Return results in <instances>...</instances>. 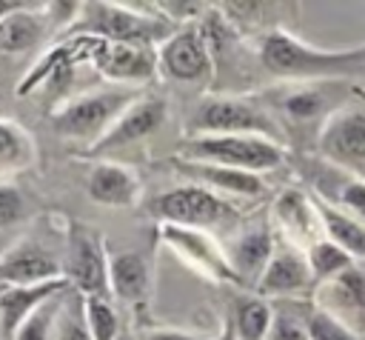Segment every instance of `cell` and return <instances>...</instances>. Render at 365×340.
Instances as JSON below:
<instances>
[{
    "label": "cell",
    "mask_w": 365,
    "mask_h": 340,
    "mask_svg": "<svg viewBox=\"0 0 365 340\" xmlns=\"http://www.w3.org/2000/svg\"><path fill=\"white\" fill-rule=\"evenodd\" d=\"M257 60L265 74L279 83L345 80L365 74V43L354 49H319L288 29L257 37Z\"/></svg>",
    "instance_id": "1"
},
{
    "label": "cell",
    "mask_w": 365,
    "mask_h": 340,
    "mask_svg": "<svg viewBox=\"0 0 365 340\" xmlns=\"http://www.w3.org/2000/svg\"><path fill=\"white\" fill-rule=\"evenodd\" d=\"M71 34H91L108 43L160 49L177 26L163 17L154 3H83L77 23L68 29Z\"/></svg>",
    "instance_id": "2"
},
{
    "label": "cell",
    "mask_w": 365,
    "mask_h": 340,
    "mask_svg": "<svg viewBox=\"0 0 365 340\" xmlns=\"http://www.w3.org/2000/svg\"><path fill=\"white\" fill-rule=\"evenodd\" d=\"M205 134H259L285 143V131L279 129L262 94H225V91L202 94L185 117L182 137H205Z\"/></svg>",
    "instance_id": "3"
},
{
    "label": "cell",
    "mask_w": 365,
    "mask_h": 340,
    "mask_svg": "<svg viewBox=\"0 0 365 340\" xmlns=\"http://www.w3.org/2000/svg\"><path fill=\"white\" fill-rule=\"evenodd\" d=\"M351 97V86L345 80H314V83H279L262 94L279 129L288 134L314 131V143L322 126L345 109Z\"/></svg>",
    "instance_id": "4"
},
{
    "label": "cell",
    "mask_w": 365,
    "mask_h": 340,
    "mask_svg": "<svg viewBox=\"0 0 365 340\" xmlns=\"http://www.w3.org/2000/svg\"><path fill=\"white\" fill-rule=\"evenodd\" d=\"M145 211L157 220V223H174V226H185V229H200V231H217V229H228L237 231L242 223V211L234 206L231 197L200 186V183H180L171 186L165 191H160L154 200H148Z\"/></svg>",
    "instance_id": "5"
},
{
    "label": "cell",
    "mask_w": 365,
    "mask_h": 340,
    "mask_svg": "<svg viewBox=\"0 0 365 340\" xmlns=\"http://www.w3.org/2000/svg\"><path fill=\"white\" fill-rule=\"evenodd\" d=\"M143 94H145V89H140V86H106L97 91H86V94L63 103L60 109H54L48 123L60 137L80 140L91 149L117 123V117L128 106H134Z\"/></svg>",
    "instance_id": "6"
},
{
    "label": "cell",
    "mask_w": 365,
    "mask_h": 340,
    "mask_svg": "<svg viewBox=\"0 0 365 340\" xmlns=\"http://www.w3.org/2000/svg\"><path fill=\"white\" fill-rule=\"evenodd\" d=\"M177 157L228 166L251 174H268L288 160V146L259 134H205L182 137L177 146Z\"/></svg>",
    "instance_id": "7"
},
{
    "label": "cell",
    "mask_w": 365,
    "mask_h": 340,
    "mask_svg": "<svg viewBox=\"0 0 365 340\" xmlns=\"http://www.w3.org/2000/svg\"><path fill=\"white\" fill-rule=\"evenodd\" d=\"M157 66L174 83H185V86H208V83H214L217 63H214L208 40L202 34V26L200 23L180 26L157 49Z\"/></svg>",
    "instance_id": "8"
},
{
    "label": "cell",
    "mask_w": 365,
    "mask_h": 340,
    "mask_svg": "<svg viewBox=\"0 0 365 340\" xmlns=\"http://www.w3.org/2000/svg\"><path fill=\"white\" fill-rule=\"evenodd\" d=\"M157 240H163L200 277L240 289V280L225 257V249L211 231L185 229V226H174V223H157Z\"/></svg>",
    "instance_id": "9"
},
{
    "label": "cell",
    "mask_w": 365,
    "mask_h": 340,
    "mask_svg": "<svg viewBox=\"0 0 365 340\" xmlns=\"http://www.w3.org/2000/svg\"><path fill=\"white\" fill-rule=\"evenodd\" d=\"M66 280L83 297H106L111 294L108 277V249L106 240L86 226H74L68 234V257H66Z\"/></svg>",
    "instance_id": "10"
},
{
    "label": "cell",
    "mask_w": 365,
    "mask_h": 340,
    "mask_svg": "<svg viewBox=\"0 0 365 340\" xmlns=\"http://www.w3.org/2000/svg\"><path fill=\"white\" fill-rule=\"evenodd\" d=\"M319 160L365 177V109H339L319 131L314 143Z\"/></svg>",
    "instance_id": "11"
},
{
    "label": "cell",
    "mask_w": 365,
    "mask_h": 340,
    "mask_svg": "<svg viewBox=\"0 0 365 340\" xmlns=\"http://www.w3.org/2000/svg\"><path fill=\"white\" fill-rule=\"evenodd\" d=\"M314 289H317V283H314L305 249L279 237L274 257L265 266L254 291L274 303V300H311Z\"/></svg>",
    "instance_id": "12"
},
{
    "label": "cell",
    "mask_w": 365,
    "mask_h": 340,
    "mask_svg": "<svg viewBox=\"0 0 365 340\" xmlns=\"http://www.w3.org/2000/svg\"><path fill=\"white\" fill-rule=\"evenodd\" d=\"M311 303L359 337H365V260H356L334 280L317 286Z\"/></svg>",
    "instance_id": "13"
},
{
    "label": "cell",
    "mask_w": 365,
    "mask_h": 340,
    "mask_svg": "<svg viewBox=\"0 0 365 340\" xmlns=\"http://www.w3.org/2000/svg\"><path fill=\"white\" fill-rule=\"evenodd\" d=\"M277 234H274V226L271 223H248V226H240L237 231L228 234V240L222 243L225 249V257L240 280V289L242 291H254L265 266L271 263L274 257V249H277Z\"/></svg>",
    "instance_id": "14"
},
{
    "label": "cell",
    "mask_w": 365,
    "mask_h": 340,
    "mask_svg": "<svg viewBox=\"0 0 365 340\" xmlns=\"http://www.w3.org/2000/svg\"><path fill=\"white\" fill-rule=\"evenodd\" d=\"M88 63L106 80H111V86H140V89H145V83H151L160 71L157 49L108 43V40H100V37H94Z\"/></svg>",
    "instance_id": "15"
},
{
    "label": "cell",
    "mask_w": 365,
    "mask_h": 340,
    "mask_svg": "<svg viewBox=\"0 0 365 340\" xmlns=\"http://www.w3.org/2000/svg\"><path fill=\"white\" fill-rule=\"evenodd\" d=\"M168 120V100L160 97V94H151L145 91L134 106H128L117 123L88 149V154H97V157H106L123 146H131V143H140L145 140L148 134L160 131Z\"/></svg>",
    "instance_id": "16"
},
{
    "label": "cell",
    "mask_w": 365,
    "mask_h": 340,
    "mask_svg": "<svg viewBox=\"0 0 365 340\" xmlns=\"http://www.w3.org/2000/svg\"><path fill=\"white\" fill-rule=\"evenodd\" d=\"M271 220L279 229V237L299 249H308L314 240L325 237L314 194L297 186H288L274 197Z\"/></svg>",
    "instance_id": "17"
},
{
    "label": "cell",
    "mask_w": 365,
    "mask_h": 340,
    "mask_svg": "<svg viewBox=\"0 0 365 340\" xmlns=\"http://www.w3.org/2000/svg\"><path fill=\"white\" fill-rule=\"evenodd\" d=\"M60 277H66V263L37 240H17L0 254V283L6 286H37Z\"/></svg>",
    "instance_id": "18"
},
{
    "label": "cell",
    "mask_w": 365,
    "mask_h": 340,
    "mask_svg": "<svg viewBox=\"0 0 365 340\" xmlns=\"http://www.w3.org/2000/svg\"><path fill=\"white\" fill-rule=\"evenodd\" d=\"M311 194L319 197L322 203L339 209L342 214L365 223V177L336 169L331 163H319L311 174Z\"/></svg>",
    "instance_id": "19"
},
{
    "label": "cell",
    "mask_w": 365,
    "mask_h": 340,
    "mask_svg": "<svg viewBox=\"0 0 365 340\" xmlns=\"http://www.w3.org/2000/svg\"><path fill=\"white\" fill-rule=\"evenodd\" d=\"M171 169L182 177H188V183L208 186L225 197H259L265 191L262 174H251V171H240V169H228V166L197 163V160H185V157L174 154Z\"/></svg>",
    "instance_id": "20"
},
{
    "label": "cell",
    "mask_w": 365,
    "mask_h": 340,
    "mask_svg": "<svg viewBox=\"0 0 365 340\" xmlns=\"http://www.w3.org/2000/svg\"><path fill=\"white\" fill-rule=\"evenodd\" d=\"M71 283L66 277L51 280V283H37V286H0V337L14 340L17 329L51 297L68 291Z\"/></svg>",
    "instance_id": "21"
},
{
    "label": "cell",
    "mask_w": 365,
    "mask_h": 340,
    "mask_svg": "<svg viewBox=\"0 0 365 340\" xmlns=\"http://www.w3.org/2000/svg\"><path fill=\"white\" fill-rule=\"evenodd\" d=\"M86 194L97 206H134L143 194V180L134 169L114 163V160H97L86 174Z\"/></svg>",
    "instance_id": "22"
},
{
    "label": "cell",
    "mask_w": 365,
    "mask_h": 340,
    "mask_svg": "<svg viewBox=\"0 0 365 340\" xmlns=\"http://www.w3.org/2000/svg\"><path fill=\"white\" fill-rule=\"evenodd\" d=\"M151 274L154 263L148 251L125 249L108 251V277H111V297L128 306H143L151 294Z\"/></svg>",
    "instance_id": "23"
},
{
    "label": "cell",
    "mask_w": 365,
    "mask_h": 340,
    "mask_svg": "<svg viewBox=\"0 0 365 340\" xmlns=\"http://www.w3.org/2000/svg\"><path fill=\"white\" fill-rule=\"evenodd\" d=\"M51 29L46 3H29L0 23V54H23L37 46Z\"/></svg>",
    "instance_id": "24"
},
{
    "label": "cell",
    "mask_w": 365,
    "mask_h": 340,
    "mask_svg": "<svg viewBox=\"0 0 365 340\" xmlns=\"http://www.w3.org/2000/svg\"><path fill=\"white\" fill-rule=\"evenodd\" d=\"M274 320V303L259 297L257 291H237L231 300L228 323L237 340H268Z\"/></svg>",
    "instance_id": "25"
},
{
    "label": "cell",
    "mask_w": 365,
    "mask_h": 340,
    "mask_svg": "<svg viewBox=\"0 0 365 340\" xmlns=\"http://www.w3.org/2000/svg\"><path fill=\"white\" fill-rule=\"evenodd\" d=\"M317 200V211H319V223H322V234L328 240H334L339 249H345L354 260H365V223L342 214L339 209Z\"/></svg>",
    "instance_id": "26"
},
{
    "label": "cell",
    "mask_w": 365,
    "mask_h": 340,
    "mask_svg": "<svg viewBox=\"0 0 365 340\" xmlns=\"http://www.w3.org/2000/svg\"><path fill=\"white\" fill-rule=\"evenodd\" d=\"M34 160H37V149L31 134L20 123L0 117V174L23 171Z\"/></svg>",
    "instance_id": "27"
},
{
    "label": "cell",
    "mask_w": 365,
    "mask_h": 340,
    "mask_svg": "<svg viewBox=\"0 0 365 340\" xmlns=\"http://www.w3.org/2000/svg\"><path fill=\"white\" fill-rule=\"evenodd\" d=\"M308 317H311V300H274V320L268 340H314Z\"/></svg>",
    "instance_id": "28"
},
{
    "label": "cell",
    "mask_w": 365,
    "mask_h": 340,
    "mask_svg": "<svg viewBox=\"0 0 365 340\" xmlns=\"http://www.w3.org/2000/svg\"><path fill=\"white\" fill-rule=\"evenodd\" d=\"M305 254H308V266H311V274H314V283H317V286L334 280L336 274H342L348 266L356 263L345 249H339V246H336L334 240H328V237L314 240V243L305 249Z\"/></svg>",
    "instance_id": "29"
},
{
    "label": "cell",
    "mask_w": 365,
    "mask_h": 340,
    "mask_svg": "<svg viewBox=\"0 0 365 340\" xmlns=\"http://www.w3.org/2000/svg\"><path fill=\"white\" fill-rule=\"evenodd\" d=\"M83 306H86V320H88V329H91L94 340H120L123 337L120 309H117L111 294H106V297H83Z\"/></svg>",
    "instance_id": "30"
},
{
    "label": "cell",
    "mask_w": 365,
    "mask_h": 340,
    "mask_svg": "<svg viewBox=\"0 0 365 340\" xmlns=\"http://www.w3.org/2000/svg\"><path fill=\"white\" fill-rule=\"evenodd\" d=\"M54 340H94L88 320H86V306H83V294L80 291H66L60 314H57V326H54Z\"/></svg>",
    "instance_id": "31"
},
{
    "label": "cell",
    "mask_w": 365,
    "mask_h": 340,
    "mask_svg": "<svg viewBox=\"0 0 365 340\" xmlns=\"http://www.w3.org/2000/svg\"><path fill=\"white\" fill-rule=\"evenodd\" d=\"M68 291H71V289H68ZM63 297H66V291L57 294V297H51V300H46V303L17 329L14 340H54V326H57V314H60Z\"/></svg>",
    "instance_id": "32"
},
{
    "label": "cell",
    "mask_w": 365,
    "mask_h": 340,
    "mask_svg": "<svg viewBox=\"0 0 365 340\" xmlns=\"http://www.w3.org/2000/svg\"><path fill=\"white\" fill-rule=\"evenodd\" d=\"M137 340H237L228 317L222 320L220 331L202 334V331H182V329H168V326H148L137 331Z\"/></svg>",
    "instance_id": "33"
},
{
    "label": "cell",
    "mask_w": 365,
    "mask_h": 340,
    "mask_svg": "<svg viewBox=\"0 0 365 340\" xmlns=\"http://www.w3.org/2000/svg\"><path fill=\"white\" fill-rule=\"evenodd\" d=\"M308 326H311V337H314V340H365V337H359L356 331H351L348 326H342L339 320H334V317H328L325 311H319L314 303H311Z\"/></svg>",
    "instance_id": "34"
},
{
    "label": "cell",
    "mask_w": 365,
    "mask_h": 340,
    "mask_svg": "<svg viewBox=\"0 0 365 340\" xmlns=\"http://www.w3.org/2000/svg\"><path fill=\"white\" fill-rule=\"evenodd\" d=\"M26 214V197L17 186L0 180V229L14 226L17 220H23Z\"/></svg>",
    "instance_id": "35"
},
{
    "label": "cell",
    "mask_w": 365,
    "mask_h": 340,
    "mask_svg": "<svg viewBox=\"0 0 365 340\" xmlns=\"http://www.w3.org/2000/svg\"><path fill=\"white\" fill-rule=\"evenodd\" d=\"M29 3H23V0H0V23L9 17V14H14V11H20V9H26Z\"/></svg>",
    "instance_id": "36"
},
{
    "label": "cell",
    "mask_w": 365,
    "mask_h": 340,
    "mask_svg": "<svg viewBox=\"0 0 365 340\" xmlns=\"http://www.w3.org/2000/svg\"><path fill=\"white\" fill-rule=\"evenodd\" d=\"M120 340H128V334H123V337H120Z\"/></svg>",
    "instance_id": "37"
},
{
    "label": "cell",
    "mask_w": 365,
    "mask_h": 340,
    "mask_svg": "<svg viewBox=\"0 0 365 340\" xmlns=\"http://www.w3.org/2000/svg\"><path fill=\"white\" fill-rule=\"evenodd\" d=\"M0 340H3V337H0Z\"/></svg>",
    "instance_id": "38"
}]
</instances>
